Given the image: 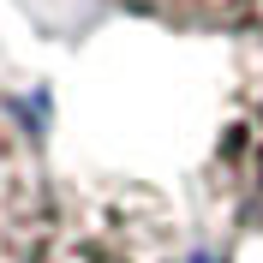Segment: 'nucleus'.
<instances>
[{"label":"nucleus","mask_w":263,"mask_h":263,"mask_svg":"<svg viewBox=\"0 0 263 263\" xmlns=\"http://www.w3.org/2000/svg\"><path fill=\"white\" fill-rule=\"evenodd\" d=\"M120 6L180 24V30H257L263 24V0H120Z\"/></svg>","instance_id":"nucleus-4"},{"label":"nucleus","mask_w":263,"mask_h":263,"mask_svg":"<svg viewBox=\"0 0 263 263\" xmlns=\"http://www.w3.org/2000/svg\"><path fill=\"white\" fill-rule=\"evenodd\" d=\"M48 185L18 114L0 102V263H42L48 257Z\"/></svg>","instance_id":"nucleus-2"},{"label":"nucleus","mask_w":263,"mask_h":263,"mask_svg":"<svg viewBox=\"0 0 263 263\" xmlns=\"http://www.w3.org/2000/svg\"><path fill=\"white\" fill-rule=\"evenodd\" d=\"M215 185L246 221L263 228V96L228 120L221 149H215Z\"/></svg>","instance_id":"nucleus-3"},{"label":"nucleus","mask_w":263,"mask_h":263,"mask_svg":"<svg viewBox=\"0 0 263 263\" xmlns=\"http://www.w3.org/2000/svg\"><path fill=\"white\" fill-rule=\"evenodd\" d=\"M162 239L167 215L149 192H102L84 197L54 233L48 263H162Z\"/></svg>","instance_id":"nucleus-1"}]
</instances>
